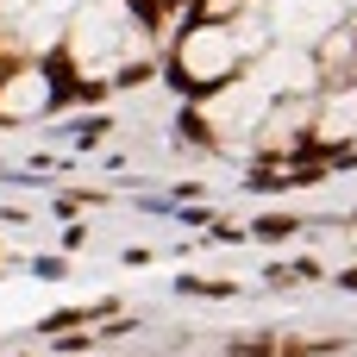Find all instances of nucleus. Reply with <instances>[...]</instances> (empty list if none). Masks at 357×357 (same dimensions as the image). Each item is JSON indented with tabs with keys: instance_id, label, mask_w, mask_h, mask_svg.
<instances>
[{
	"instance_id": "nucleus-1",
	"label": "nucleus",
	"mask_w": 357,
	"mask_h": 357,
	"mask_svg": "<svg viewBox=\"0 0 357 357\" xmlns=\"http://www.w3.org/2000/svg\"><path fill=\"white\" fill-rule=\"evenodd\" d=\"M63 50H69V69L82 82H113V75H126L151 56V38H144V19H132L126 0H94V6L75 13Z\"/></svg>"
},
{
	"instance_id": "nucleus-2",
	"label": "nucleus",
	"mask_w": 357,
	"mask_h": 357,
	"mask_svg": "<svg viewBox=\"0 0 357 357\" xmlns=\"http://www.w3.org/2000/svg\"><path fill=\"white\" fill-rule=\"evenodd\" d=\"M176 82L182 88H195V94H213V88H226L238 69H245V44H238V25H226V19H195L182 38H176Z\"/></svg>"
},
{
	"instance_id": "nucleus-3",
	"label": "nucleus",
	"mask_w": 357,
	"mask_h": 357,
	"mask_svg": "<svg viewBox=\"0 0 357 357\" xmlns=\"http://www.w3.org/2000/svg\"><path fill=\"white\" fill-rule=\"evenodd\" d=\"M270 88L257 82V75H232L226 88H213V94H201V126L213 132V138H257V126H264V113H270Z\"/></svg>"
},
{
	"instance_id": "nucleus-4",
	"label": "nucleus",
	"mask_w": 357,
	"mask_h": 357,
	"mask_svg": "<svg viewBox=\"0 0 357 357\" xmlns=\"http://www.w3.org/2000/svg\"><path fill=\"white\" fill-rule=\"evenodd\" d=\"M56 75L44 63H13L0 69V126H31V119H50L56 113Z\"/></svg>"
},
{
	"instance_id": "nucleus-5",
	"label": "nucleus",
	"mask_w": 357,
	"mask_h": 357,
	"mask_svg": "<svg viewBox=\"0 0 357 357\" xmlns=\"http://www.w3.org/2000/svg\"><path fill=\"white\" fill-rule=\"evenodd\" d=\"M314 144H357V82H339L314 100Z\"/></svg>"
},
{
	"instance_id": "nucleus-6",
	"label": "nucleus",
	"mask_w": 357,
	"mask_h": 357,
	"mask_svg": "<svg viewBox=\"0 0 357 357\" xmlns=\"http://www.w3.org/2000/svg\"><path fill=\"white\" fill-rule=\"evenodd\" d=\"M351 6H357V0H351Z\"/></svg>"
}]
</instances>
